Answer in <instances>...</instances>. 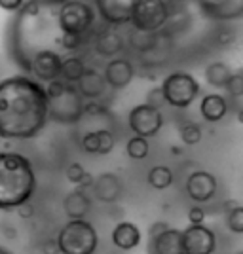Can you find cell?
Listing matches in <instances>:
<instances>
[{
	"label": "cell",
	"instance_id": "obj_19",
	"mask_svg": "<svg viewBox=\"0 0 243 254\" xmlns=\"http://www.w3.org/2000/svg\"><path fill=\"white\" fill-rule=\"evenodd\" d=\"M63 211L69 220L85 218L91 211V199L87 197V193L82 188L69 191L63 199Z\"/></svg>",
	"mask_w": 243,
	"mask_h": 254
},
{
	"label": "cell",
	"instance_id": "obj_10",
	"mask_svg": "<svg viewBox=\"0 0 243 254\" xmlns=\"http://www.w3.org/2000/svg\"><path fill=\"white\" fill-rule=\"evenodd\" d=\"M184 254H213L217 251V235L203 224H190L182 230Z\"/></svg>",
	"mask_w": 243,
	"mask_h": 254
},
{
	"label": "cell",
	"instance_id": "obj_31",
	"mask_svg": "<svg viewBox=\"0 0 243 254\" xmlns=\"http://www.w3.org/2000/svg\"><path fill=\"white\" fill-rule=\"evenodd\" d=\"M97 137H99V156H106L114 150V135L108 131V129H99L97 131Z\"/></svg>",
	"mask_w": 243,
	"mask_h": 254
},
{
	"label": "cell",
	"instance_id": "obj_22",
	"mask_svg": "<svg viewBox=\"0 0 243 254\" xmlns=\"http://www.w3.org/2000/svg\"><path fill=\"white\" fill-rule=\"evenodd\" d=\"M93 46H95V52L99 55H103V57H116V55L124 52L126 42H124V38L116 31L106 29V31L97 34Z\"/></svg>",
	"mask_w": 243,
	"mask_h": 254
},
{
	"label": "cell",
	"instance_id": "obj_12",
	"mask_svg": "<svg viewBox=\"0 0 243 254\" xmlns=\"http://www.w3.org/2000/svg\"><path fill=\"white\" fill-rule=\"evenodd\" d=\"M184 190H186V195L192 201L207 203L217 195L219 182L215 179V175H211L209 171H194L186 179Z\"/></svg>",
	"mask_w": 243,
	"mask_h": 254
},
{
	"label": "cell",
	"instance_id": "obj_36",
	"mask_svg": "<svg viewBox=\"0 0 243 254\" xmlns=\"http://www.w3.org/2000/svg\"><path fill=\"white\" fill-rule=\"evenodd\" d=\"M188 222L190 224H203L205 222V211L201 207H192L188 211Z\"/></svg>",
	"mask_w": 243,
	"mask_h": 254
},
{
	"label": "cell",
	"instance_id": "obj_42",
	"mask_svg": "<svg viewBox=\"0 0 243 254\" xmlns=\"http://www.w3.org/2000/svg\"><path fill=\"white\" fill-rule=\"evenodd\" d=\"M236 120H238L240 124H243V108H240V110L236 112Z\"/></svg>",
	"mask_w": 243,
	"mask_h": 254
},
{
	"label": "cell",
	"instance_id": "obj_21",
	"mask_svg": "<svg viewBox=\"0 0 243 254\" xmlns=\"http://www.w3.org/2000/svg\"><path fill=\"white\" fill-rule=\"evenodd\" d=\"M228 112V101L226 97L219 95V93H209L201 99L200 103V114L205 122H211V124H217L221 122L222 118L226 116Z\"/></svg>",
	"mask_w": 243,
	"mask_h": 254
},
{
	"label": "cell",
	"instance_id": "obj_40",
	"mask_svg": "<svg viewBox=\"0 0 243 254\" xmlns=\"http://www.w3.org/2000/svg\"><path fill=\"white\" fill-rule=\"evenodd\" d=\"M42 253L44 254H61L59 253V245L55 239H48L42 243Z\"/></svg>",
	"mask_w": 243,
	"mask_h": 254
},
{
	"label": "cell",
	"instance_id": "obj_39",
	"mask_svg": "<svg viewBox=\"0 0 243 254\" xmlns=\"http://www.w3.org/2000/svg\"><path fill=\"white\" fill-rule=\"evenodd\" d=\"M169 228V224L167 222H154L152 226H150V230H148V237H156V235H160L162 232H165Z\"/></svg>",
	"mask_w": 243,
	"mask_h": 254
},
{
	"label": "cell",
	"instance_id": "obj_44",
	"mask_svg": "<svg viewBox=\"0 0 243 254\" xmlns=\"http://www.w3.org/2000/svg\"><path fill=\"white\" fill-rule=\"evenodd\" d=\"M0 254H13V253L8 251V249H4V247H0Z\"/></svg>",
	"mask_w": 243,
	"mask_h": 254
},
{
	"label": "cell",
	"instance_id": "obj_34",
	"mask_svg": "<svg viewBox=\"0 0 243 254\" xmlns=\"http://www.w3.org/2000/svg\"><path fill=\"white\" fill-rule=\"evenodd\" d=\"M82 150L87 152V154H99V137H97V131H89L82 138Z\"/></svg>",
	"mask_w": 243,
	"mask_h": 254
},
{
	"label": "cell",
	"instance_id": "obj_4",
	"mask_svg": "<svg viewBox=\"0 0 243 254\" xmlns=\"http://www.w3.org/2000/svg\"><path fill=\"white\" fill-rule=\"evenodd\" d=\"M55 241L61 254H95L99 247L97 230L85 218L69 220L59 230Z\"/></svg>",
	"mask_w": 243,
	"mask_h": 254
},
{
	"label": "cell",
	"instance_id": "obj_8",
	"mask_svg": "<svg viewBox=\"0 0 243 254\" xmlns=\"http://www.w3.org/2000/svg\"><path fill=\"white\" fill-rule=\"evenodd\" d=\"M169 17L165 0H137L129 23L135 31L158 32L167 25Z\"/></svg>",
	"mask_w": 243,
	"mask_h": 254
},
{
	"label": "cell",
	"instance_id": "obj_33",
	"mask_svg": "<svg viewBox=\"0 0 243 254\" xmlns=\"http://www.w3.org/2000/svg\"><path fill=\"white\" fill-rule=\"evenodd\" d=\"M145 103L150 106H154V108H162L163 105H167V103H165V97H163V91H162V85L152 87V89L148 91Z\"/></svg>",
	"mask_w": 243,
	"mask_h": 254
},
{
	"label": "cell",
	"instance_id": "obj_13",
	"mask_svg": "<svg viewBox=\"0 0 243 254\" xmlns=\"http://www.w3.org/2000/svg\"><path fill=\"white\" fill-rule=\"evenodd\" d=\"M61 63L63 57L61 53L55 50H42L38 52L31 61V68L29 74H32L38 82H52L61 74Z\"/></svg>",
	"mask_w": 243,
	"mask_h": 254
},
{
	"label": "cell",
	"instance_id": "obj_25",
	"mask_svg": "<svg viewBox=\"0 0 243 254\" xmlns=\"http://www.w3.org/2000/svg\"><path fill=\"white\" fill-rule=\"evenodd\" d=\"M147 180L154 190H165L173 184V171L165 165H156L148 171Z\"/></svg>",
	"mask_w": 243,
	"mask_h": 254
},
{
	"label": "cell",
	"instance_id": "obj_35",
	"mask_svg": "<svg viewBox=\"0 0 243 254\" xmlns=\"http://www.w3.org/2000/svg\"><path fill=\"white\" fill-rule=\"evenodd\" d=\"M192 2L194 0H165L169 15H182V13H186V10H188V6H190Z\"/></svg>",
	"mask_w": 243,
	"mask_h": 254
},
{
	"label": "cell",
	"instance_id": "obj_28",
	"mask_svg": "<svg viewBox=\"0 0 243 254\" xmlns=\"http://www.w3.org/2000/svg\"><path fill=\"white\" fill-rule=\"evenodd\" d=\"M226 226L232 233H243V205H236L226 212Z\"/></svg>",
	"mask_w": 243,
	"mask_h": 254
},
{
	"label": "cell",
	"instance_id": "obj_38",
	"mask_svg": "<svg viewBox=\"0 0 243 254\" xmlns=\"http://www.w3.org/2000/svg\"><path fill=\"white\" fill-rule=\"evenodd\" d=\"M15 211H17V214L21 216L23 220H27V218H32V216H34V207L31 205V201H27V203H23V205H19Z\"/></svg>",
	"mask_w": 243,
	"mask_h": 254
},
{
	"label": "cell",
	"instance_id": "obj_15",
	"mask_svg": "<svg viewBox=\"0 0 243 254\" xmlns=\"http://www.w3.org/2000/svg\"><path fill=\"white\" fill-rule=\"evenodd\" d=\"M106 84L112 89H124L133 82L135 78V66L129 59L124 57H114L106 63L105 70H103Z\"/></svg>",
	"mask_w": 243,
	"mask_h": 254
},
{
	"label": "cell",
	"instance_id": "obj_16",
	"mask_svg": "<svg viewBox=\"0 0 243 254\" xmlns=\"http://www.w3.org/2000/svg\"><path fill=\"white\" fill-rule=\"evenodd\" d=\"M91 190H93V195H95L99 201L103 203H116L120 197H122V182L118 179V175L114 173H103L93 179V184H91Z\"/></svg>",
	"mask_w": 243,
	"mask_h": 254
},
{
	"label": "cell",
	"instance_id": "obj_5",
	"mask_svg": "<svg viewBox=\"0 0 243 254\" xmlns=\"http://www.w3.org/2000/svg\"><path fill=\"white\" fill-rule=\"evenodd\" d=\"M162 91L165 97V103L173 108H188L200 95L198 80L184 70H175L163 78Z\"/></svg>",
	"mask_w": 243,
	"mask_h": 254
},
{
	"label": "cell",
	"instance_id": "obj_41",
	"mask_svg": "<svg viewBox=\"0 0 243 254\" xmlns=\"http://www.w3.org/2000/svg\"><path fill=\"white\" fill-rule=\"evenodd\" d=\"M236 205H238V203H236V201H226V203H224V211L228 212V211H230V209H234Z\"/></svg>",
	"mask_w": 243,
	"mask_h": 254
},
{
	"label": "cell",
	"instance_id": "obj_1",
	"mask_svg": "<svg viewBox=\"0 0 243 254\" xmlns=\"http://www.w3.org/2000/svg\"><path fill=\"white\" fill-rule=\"evenodd\" d=\"M65 0H25L6 31V50L13 63L29 74L32 57L59 44L57 8Z\"/></svg>",
	"mask_w": 243,
	"mask_h": 254
},
{
	"label": "cell",
	"instance_id": "obj_14",
	"mask_svg": "<svg viewBox=\"0 0 243 254\" xmlns=\"http://www.w3.org/2000/svg\"><path fill=\"white\" fill-rule=\"evenodd\" d=\"M135 2L137 0H95V8L99 11V17L106 25L120 27L131 21Z\"/></svg>",
	"mask_w": 243,
	"mask_h": 254
},
{
	"label": "cell",
	"instance_id": "obj_37",
	"mask_svg": "<svg viewBox=\"0 0 243 254\" xmlns=\"http://www.w3.org/2000/svg\"><path fill=\"white\" fill-rule=\"evenodd\" d=\"M25 4V0H0V8L4 11H17Z\"/></svg>",
	"mask_w": 243,
	"mask_h": 254
},
{
	"label": "cell",
	"instance_id": "obj_7",
	"mask_svg": "<svg viewBox=\"0 0 243 254\" xmlns=\"http://www.w3.org/2000/svg\"><path fill=\"white\" fill-rule=\"evenodd\" d=\"M84 97L78 93L76 85L69 84L59 97L48 99V120L52 118L57 124H76L84 116Z\"/></svg>",
	"mask_w": 243,
	"mask_h": 254
},
{
	"label": "cell",
	"instance_id": "obj_29",
	"mask_svg": "<svg viewBox=\"0 0 243 254\" xmlns=\"http://www.w3.org/2000/svg\"><path fill=\"white\" fill-rule=\"evenodd\" d=\"M85 38L84 34H69V32H61V36H59V46L67 50V52H76V50H80L82 46H84Z\"/></svg>",
	"mask_w": 243,
	"mask_h": 254
},
{
	"label": "cell",
	"instance_id": "obj_32",
	"mask_svg": "<svg viewBox=\"0 0 243 254\" xmlns=\"http://www.w3.org/2000/svg\"><path fill=\"white\" fill-rule=\"evenodd\" d=\"M65 175H67V180L69 182H73V184H80L82 180H84V177L87 175V171L80 165V163H71L69 167H67V171H65Z\"/></svg>",
	"mask_w": 243,
	"mask_h": 254
},
{
	"label": "cell",
	"instance_id": "obj_3",
	"mask_svg": "<svg viewBox=\"0 0 243 254\" xmlns=\"http://www.w3.org/2000/svg\"><path fill=\"white\" fill-rule=\"evenodd\" d=\"M36 175L29 158L17 152H0V211H15L31 201Z\"/></svg>",
	"mask_w": 243,
	"mask_h": 254
},
{
	"label": "cell",
	"instance_id": "obj_30",
	"mask_svg": "<svg viewBox=\"0 0 243 254\" xmlns=\"http://www.w3.org/2000/svg\"><path fill=\"white\" fill-rule=\"evenodd\" d=\"M224 89L228 91V95L232 99H242L243 97V70L242 72H232L228 84L224 85Z\"/></svg>",
	"mask_w": 243,
	"mask_h": 254
},
{
	"label": "cell",
	"instance_id": "obj_2",
	"mask_svg": "<svg viewBox=\"0 0 243 254\" xmlns=\"http://www.w3.org/2000/svg\"><path fill=\"white\" fill-rule=\"evenodd\" d=\"M48 122L44 85L25 74L0 82V137L27 140L40 135Z\"/></svg>",
	"mask_w": 243,
	"mask_h": 254
},
{
	"label": "cell",
	"instance_id": "obj_27",
	"mask_svg": "<svg viewBox=\"0 0 243 254\" xmlns=\"http://www.w3.org/2000/svg\"><path fill=\"white\" fill-rule=\"evenodd\" d=\"M179 133H180L182 142H184L186 146H196V144L201 140V137H203L200 126H198V124H192V122L184 124V126H180Z\"/></svg>",
	"mask_w": 243,
	"mask_h": 254
},
{
	"label": "cell",
	"instance_id": "obj_6",
	"mask_svg": "<svg viewBox=\"0 0 243 254\" xmlns=\"http://www.w3.org/2000/svg\"><path fill=\"white\" fill-rule=\"evenodd\" d=\"M95 10L84 0H65L57 8L59 31L69 34H85L93 27Z\"/></svg>",
	"mask_w": 243,
	"mask_h": 254
},
{
	"label": "cell",
	"instance_id": "obj_43",
	"mask_svg": "<svg viewBox=\"0 0 243 254\" xmlns=\"http://www.w3.org/2000/svg\"><path fill=\"white\" fill-rule=\"evenodd\" d=\"M180 152H182V150H180V148H177V146H173V148H171V154H177V156H179Z\"/></svg>",
	"mask_w": 243,
	"mask_h": 254
},
{
	"label": "cell",
	"instance_id": "obj_11",
	"mask_svg": "<svg viewBox=\"0 0 243 254\" xmlns=\"http://www.w3.org/2000/svg\"><path fill=\"white\" fill-rule=\"evenodd\" d=\"M201 15L213 21L243 19V0H194Z\"/></svg>",
	"mask_w": 243,
	"mask_h": 254
},
{
	"label": "cell",
	"instance_id": "obj_24",
	"mask_svg": "<svg viewBox=\"0 0 243 254\" xmlns=\"http://www.w3.org/2000/svg\"><path fill=\"white\" fill-rule=\"evenodd\" d=\"M85 63L82 57H78V55H74V57H69V59H63V63H61V74L59 78L65 80V82H69V84H76L82 74L85 72Z\"/></svg>",
	"mask_w": 243,
	"mask_h": 254
},
{
	"label": "cell",
	"instance_id": "obj_17",
	"mask_svg": "<svg viewBox=\"0 0 243 254\" xmlns=\"http://www.w3.org/2000/svg\"><path fill=\"white\" fill-rule=\"evenodd\" d=\"M150 254H184L182 249V230L167 228L156 237H150Z\"/></svg>",
	"mask_w": 243,
	"mask_h": 254
},
{
	"label": "cell",
	"instance_id": "obj_9",
	"mask_svg": "<svg viewBox=\"0 0 243 254\" xmlns=\"http://www.w3.org/2000/svg\"><path fill=\"white\" fill-rule=\"evenodd\" d=\"M127 124H129V129L133 131V135L150 138L156 137L160 129L163 127V116H162L160 108H154V106L143 103V105L133 106L129 110Z\"/></svg>",
	"mask_w": 243,
	"mask_h": 254
},
{
	"label": "cell",
	"instance_id": "obj_23",
	"mask_svg": "<svg viewBox=\"0 0 243 254\" xmlns=\"http://www.w3.org/2000/svg\"><path fill=\"white\" fill-rule=\"evenodd\" d=\"M203 76H205V82L209 85L224 89V85L228 84V80L232 76V68L226 63H222V61H215V63L205 66Z\"/></svg>",
	"mask_w": 243,
	"mask_h": 254
},
{
	"label": "cell",
	"instance_id": "obj_26",
	"mask_svg": "<svg viewBox=\"0 0 243 254\" xmlns=\"http://www.w3.org/2000/svg\"><path fill=\"white\" fill-rule=\"evenodd\" d=\"M126 152L127 156L131 159H145L148 156V152H150V144H148V138L145 137H139V135H135V137H131L129 140H127L126 144Z\"/></svg>",
	"mask_w": 243,
	"mask_h": 254
},
{
	"label": "cell",
	"instance_id": "obj_18",
	"mask_svg": "<svg viewBox=\"0 0 243 254\" xmlns=\"http://www.w3.org/2000/svg\"><path fill=\"white\" fill-rule=\"evenodd\" d=\"M74 85H76L78 93L84 97V99H87V101H97V99H101V97L105 95L106 87H108L103 72H99L95 68H85V72L82 74V78Z\"/></svg>",
	"mask_w": 243,
	"mask_h": 254
},
{
	"label": "cell",
	"instance_id": "obj_45",
	"mask_svg": "<svg viewBox=\"0 0 243 254\" xmlns=\"http://www.w3.org/2000/svg\"><path fill=\"white\" fill-rule=\"evenodd\" d=\"M238 254H243V251H242V253H238Z\"/></svg>",
	"mask_w": 243,
	"mask_h": 254
},
{
	"label": "cell",
	"instance_id": "obj_20",
	"mask_svg": "<svg viewBox=\"0 0 243 254\" xmlns=\"http://www.w3.org/2000/svg\"><path fill=\"white\" fill-rule=\"evenodd\" d=\"M110 239L120 251H131L141 243V230L133 222H120L114 226Z\"/></svg>",
	"mask_w": 243,
	"mask_h": 254
}]
</instances>
